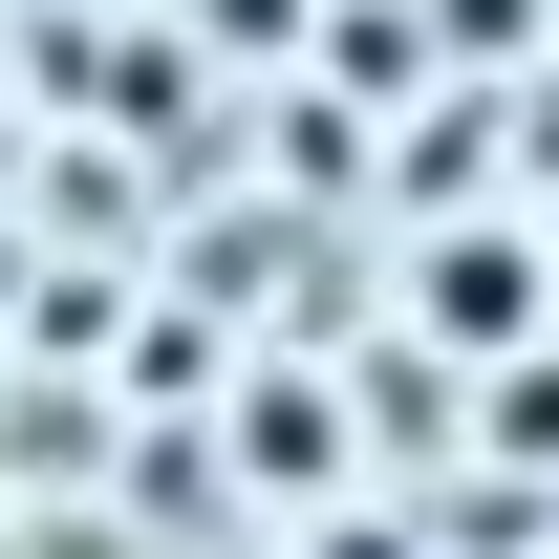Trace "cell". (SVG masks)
<instances>
[{"label":"cell","mask_w":559,"mask_h":559,"mask_svg":"<svg viewBox=\"0 0 559 559\" xmlns=\"http://www.w3.org/2000/svg\"><path fill=\"white\" fill-rule=\"evenodd\" d=\"M409 301H430V345H452V366H516V345L559 323V301H538V237H516V215L430 237V280H409Z\"/></svg>","instance_id":"cell-1"},{"label":"cell","mask_w":559,"mask_h":559,"mask_svg":"<svg viewBox=\"0 0 559 559\" xmlns=\"http://www.w3.org/2000/svg\"><path fill=\"white\" fill-rule=\"evenodd\" d=\"M323 559H409V538H323Z\"/></svg>","instance_id":"cell-2"}]
</instances>
